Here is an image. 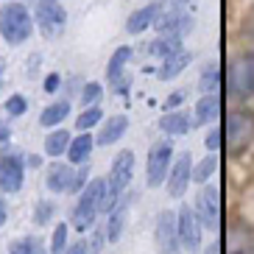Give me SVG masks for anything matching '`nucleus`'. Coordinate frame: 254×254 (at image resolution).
<instances>
[{
  "mask_svg": "<svg viewBox=\"0 0 254 254\" xmlns=\"http://www.w3.org/2000/svg\"><path fill=\"white\" fill-rule=\"evenodd\" d=\"M34 34V17L23 0H8L0 6V37L8 45H23Z\"/></svg>",
  "mask_w": 254,
  "mask_h": 254,
  "instance_id": "f257e3e1",
  "label": "nucleus"
},
{
  "mask_svg": "<svg viewBox=\"0 0 254 254\" xmlns=\"http://www.w3.org/2000/svg\"><path fill=\"white\" fill-rule=\"evenodd\" d=\"M104 193H106V179L87 182V187L81 190L73 212H70V224L75 226V232H87L95 224L98 212L104 209Z\"/></svg>",
  "mask_w": 254,
  "mask_h": 254,
  "instance_id": "f03ea898",
  "label": "nucleus"
},
{
  "mask_svg": "<svg viewBox=\"0 0 254 254\" xmlns=\"http://www.w3.org/2000/svg\"><path fill=\"white\" fill-rule=\"evenodd\" d=\"M131 176H134V154L128 148H120V154L112 159V171L106 176V193H104V209L101 212H109L126 195Z\"/></svg>",
  "mask_w": 254,
  "mask_h": 254,
  "instance_id": "7ed1b4c3",
  "label": "nucleus"
},
{
  "mask_svg": "<svg viewBox=\"0 0 254 254\" xmlns=\"http://www.w3.org/2000/svg\"><path fill=\"white\" fill-rule=\"evenodd\" d=\"M224 137H226V148L232 157H238L254 142V112L246 106L232 109L229 118L224 123Z\"/></svg>",
  "mask_w": 254,
  "mask_h": 254,
  "instance_id": "20e7f679",
  "label": "nucleus"
},
{
  "mask_svg": "<svg viewBox=\"0 0 254 254\" xmlns=\"http://www.w3.org/2000/svg\"><path fill=\"white\" fill-rule=\"evenodd\" d=\"M226 87L229 95L240 104H246L254 98V51H246L235 56L226 70Z\"/></svg>",
  "mask_w": 254,
  "mask_h": 254,
  "instance_id": "39448f33",
  "label": "nucleus"
},
{
  "mask_svg": "<svg viewBox=\"0 0 254 254\" xmlns=\"http://www.w3.org/2000/svg\"><path fill=\"white\" fill-rule=\"evenodd\" d=\"M34 25L45 39H59L67 28V11L62 0H34Z\"/></svg>",
  "mask_w": 254,
  "mask_h": 254,
  "instance_id": "423d86ee",
  "label": "nucleus"
},
{
  "mask_svg": "<svg viewBox=\"0 0 254 254\" xmlns=\"http://www.w3.org/2000/svg\"><path fill=\"white\" fill-rule=\"evenodd\" d=\"M193 28H195V14L190 8H168L154 23V31H157L159 37H173V39L190 37Z\"/></svg>",
  "mask_w": 254,
  "mask_h": 254,
  "instance_id": "0eeeda50",
  "label": "nucleus"
},
{
  "mask_svg": "<svg viewBox=\"0 0 254 254\" xmlns=\"http://www.w3.org/2000/svg\"><path fill=\"white\" fill-rule=\"evenodd\" d=\"M171 162H173V142L171 140L154 142L148 151V165H145V182H148V187L165 185L168 171H171Z\"/></svg>",
  "mask_w": 254,
  "mask_h": 254,
  "instance_id": "6e6552de",
  "label": "nucleus"
},
{
  "mask_svg": "<svg viewBox=\"0 0 254 254\" xmlns=\"http://www.w3.org/2000/svg\"><path fill=\"white\" fill-rule=\"evenodd\" d=\"M176 229H179V240L187 252H198L201 249L204 224H201V218H198V212H195V207L182 204L176 209Z\"/></svg>",
  "mask_w": 254,
  "mask_h": 254,
  "instance_id": "1a4fd4ad",
  "label": "nucleus"
},
{
  "mask_svg": "<svg viewBox=\"0 0 254 254\" xmlns=\"http://www.w3.org/2000/svg\"><path fill=\"white\" fill-rule=\"evenodd\" d=\"M195 212H198V218H201L204 229H218V224H221V190H218L215 185H204L201 190H198V195H195Z\"/></svg>",
  "mask_w": 254,
  "mask_h": 254,
  "instance_id": "9d476101",
  "label": "nucleus"
},
{
  "mask_svg": "<svg viewBox=\"0 0 254 254\" xmlns=\"http://www.w3.org/2000/svg\"><path fill=\"white\" fill-rule=\"evenodd\" d=\"M154 240L162 254H179L182 240L179 229H176V212L173 209H162L157 215V226H154Z\"/></svg>",
  "mask_w": 254,
  "mask_h": 254,
  "instance_id": "9b49d317",
  "label": "nucleus"
},
{
  "mask_svg": "<svg viewBox=\"0 0 254 254\" xmlns=\"http://www.w3.org/2000/svg\"><path fill=\"white\" fill-rule=\"evenodd\" d=\"M131 56H134L131 45H120V48H115V53L109 56V62H106V81L112 84V90L118 92V95H128L126 64L131 62Z\"/></svg>",
  "mask_w": 254,
  "mask_h": 254,
  "instance_id": "f8f14e48",
  "label": "nucleus"
},
{
  "mask_svg": "<svg viewBox=\"0 0 254 254\" xmlns=\"http://www.w3.org/2000/svg\"><path fill=\"white\" fill-rule=\"evenodd\" d=\"M165 182H168V193L173 198H182L187 193V185L193 182V157H190V151H182L179 157H173Z\"/></svg>",
  "mask_w": 254,
  "mask_h": 254,
  "instance_id": "ddd939ff",
  "label": "nucleus"
},
{
  "mask_svg": "<svg viewBox=\"0 0 254 254\" xmlns=\"http://www.w3.org/2000/svg\"><path fill=\"white\" fill-rule=\"evenodd\" d=\"M25 165L17 154H3L0 157V190L3 193H17L23 187Z\"/></svg>",
  "mask_w": 254,
  "mask_h": 254,
  "instance_id": "4468645a",
  "label": "nucleus"
},
{
  "mask_svg": "<svg viewBox=\"0 0 254 254\" xmlns=\"http://www.w3.org/2000/svg\"><path fill=\"white\" fill-rule=\"evenodd\" d=\"M159 14H162V0H151L145 6L134 8L126 20V34H142V31L154 28Z\"/></svg>",
  "mask_w": 254,
  "mask_h": 254,
  "instance_id": "2eb2a0df",
  "label": "nucleus"
},
{
  "mask_svg": "<svg viewBox=\"0 0 254 254\" xmlns=\"http://www.w3.org/2000/svg\"><path fill=\"white\" fill-rule=\"evenodd\" d=\"M159 128H162L165 134H171V137L190 134V131L195 128V118H193V112H187V109H171V112L162 115Z\"/></svg>",
  "mask_w": 254,
  "mask_h": 254,
  "instance_id": "dca6fc26",
  "label": "nucleus"
},
{
  "mask_svg": "<svg viewBox=\"0 0 254 254\" xmlns=\"http://www.w3.org/2000/svg\"><path fill=\"white\" fill-rule=\"evenodd\" d=\"M190 62H193V53L190 51H176V53H171L168 59H162L159 62V67H157V78L159 81H173L176 75H182L187 67H190Z\"/></svg>",
  "mask_w": 254,
  "mask_h": 254,
  "instance_id": "f3484780",
  "label": "nucleus"
},
{
  "mask_svg": "<svg viewBox=\"0 0 254 254\" xmlns=\"http://www.w3.org/2000/svg\"><path fill=\"white\" fill-rule=\"evenodd\" d=\"M126 131H128V118L126 115H112V118H106L101 123L95 142L98 145H115V142H120V137Z\"/></svg>",
  "mask_w": 254,
  "mask_h": 254,
  "instance_id": "a211bd4d",
  "label": "nucleus"
},
{
  "mask_svg": "<svg viewBox=\"0 0 254 254\" xmlns=\"http://www.w3.org/2000/svg\"><path fill=\"white\" fill-rule=\"evenodd\" d=\"M73 176H75L73 165L53 162V165H51V171H48L45 185H48V190H51V193H67L70 185H73Z\"/></svg>",
  "mask_w": 254,
  "mask_h": 254,
  "instance_id": "6ab92c4d",
  "label": "nucleus"
},
{
  "mask_svg": "<svg viewBox=\"0 0 254 254\" xmlns=\"http://www.w3.org/2000/svg\"><path fill=\"white\" fill-rule=\"evenodd\" d=\"M218 115H221V98H218V92H209V95L198 98V104L193 109L195 126H209L212 120H218Z\"/></svg>",
  "mask_w": 254,
  "mask_h": 254,
  "instance_id": "aec40b11",
  "label": "nucleus"
},
{
  "mask_svg": "<svg viewBox=\"0 0 254 254\" xmlns=\"http://www.w3.org/2000/svg\"><path fill=\"white\" fill-rule=\"evenodd\" d=\"M128 218V198L123 195L112 209H109V224H106V240L109 243H118L120 235H123V226H126Z\"/></svg>",
  "mask_w": 254,
  "mask_h": 254,
  "instance_id": "412c9836",
  "label": "nucleus"
},
{
  "mask_svg": "<svg viewBox=\"0 0 254 254\" xmlns=\"http://www.w3.org/2000/svg\"><path fill=\"white\" fill-rule=\"evenodd\" d=\"M92 148H95V137L87 134V131H81V134L75 137V140H70V148H67V159L73 165H81L90 159Z\"/></svg>",
  "mask_w": 254,
  "mask_h": 254,
  "instance_id": "4be33fe9",
  "label": "nucleus"
},
{
  "mask_svg": "<svg viewBox=\"0 0 254 254\" xmlns=\"http://www.w3.org/2000/svg\"><path fill=\"white\" fill-rule=\"evenodd\" d=\"M70 115V104L67 101H53V104H48L45 109H42V115H39V123L45 128H53L59 126L62 120H67Z\"/></svg>",
  "mask_w": 254,
  "mask_h": 254,
  "instance_id": "5701e85b",
  "label": "nucleus"
},
{
  "mask_svg": "<svg viewBox=\"0 0 254 254\" xmlns=\"http://www.w3.org/2000/svg\"><path fill=\"white\" fill-rule=\"evenodd\" d=\"M70 131H64V128H53L51 134L45 137V154L48 157H62V154H67V148H70Z\"/></svg>",
  "mask_w": 254,
  "mask_h": 254,
  "instance_id": "b1692460",
  "label": "nucleus"
},
{
  "mask_svg": "<svg viewBox=\"0 0 254 254\" xmlns=\"http://www.w3.org/2000/svg\"><path fill=\"white\" fill-rule=\"evenodd\" d=\"M182 51V39H173V37H157L148 42V56H154V59H168L171 53Z\"/></svg>",
  "mask_w": 254,
  "mask_h": 254,
  "instance_id": "393cba45",
  "label": "nucleus"
},
{
  "mask_svg": "<svg viewBox=\"0 0 254 254\" xmlns=\"http://www.w3.org/2000/svg\"><path fill=\"white\" fill-rule=\"evenodd\" d=\"M218 171V157L215 151H207V157L201 159V162L193 168V182H198V185H207L209 179H212V173Z\"/></svg>",
  "mask_w": 254,
  "mask_h": 254,
  "instance_id": "a878e982",
  "label": "nucleus"
},
{
  "mask_svg": "<svg viewBox=\"0 0 254 254\" xmlns=\"http://www.w3.org/2000/svg\"><path fill=\"white\" fill-rule=\"evenodd\" d=\"M218 87H221V67L207 64L201 70V78H198V90H201V95H209V92H218Z\"/></svg>",
  "mask_w": 254,
  "mask_h": 254,
  "instance_id": "bb28decb",
  "label": "nucleus"
},
{
  "mask_svg": "<svg viewBox=\"0 0 254 254\" xmlns=\"http://www.w3.org/2000/svg\"><path fill=\"white\" fill-rule=\"evenodd\" d=\"M8 254H48L45 252V243L37 238V235H31V238H20L11 243Z\"/></svg>",
  "mask_w": 254,
  "mask_h": 254,
  "instance_id": "cd10ccee",
  "label": "nucleus"
},
{
  "mask_svg": "<svg viewBox=\"0 0 254 254\" xmlns=\"http://www.w3.org/2000/svg\"><path fill=\"white\" fill-rule=\"evenodd\" d=\"M98 120H104V109H101V104L95 106H87L78 118H75V128H81V131H90V128L98 126Z\"/></svg>",
  "mask_w": 254,
  "mask_h": 254,
  "instance_id": "c85d7f7f",
  "label": "nucleus"
},
{
  "mask_svg": "<svg viewBox=\"0 0 254 254\" xmlns=\"http://www.w3.org/2000/svg\"><path fill=\"white\" fill-rule=\"evenodd\" d=\"M101 98H104V87L98 81H87L81 87V98H78V101H81L84 106H95V104H101Z\"/></svg>",
  "mask_w": 254,
  "mask_h": 254,
  "instance_id": "c756f323",
  "label": "nucleus"
},
{
  "mask_svg": "<svg viewBox=\"0 0 254 254\" xmlns=\"http://www.w3.org/2000/svg\"><path fill=\"white\" fill-rule=\"evenodd\" d=\"M240 39L249 45V51H254V6L240 20Z\"/></svg>",
  "mask_w": 254,
  "mask_h": 254,
  "instance_id": "7c9ffc66",
  "label": "nucleus"
},
{
  "mask_svg": "<svg viewBox=\"0 0 254 254\" xmlns=\"http://www.w3.org/2000/svg\"><path fill=\"white\" fill-rule=\"evenodd\" d=\"M67 232H70L67 224H56L53 238H51V254H62L64 249H67Z\"/></svg>",
  "mask_w": 254,
  "mask_h": 254,
  "instance_id": "2f4dec72",
  "label": "nucleus"
},
{
  "mask_svg": "<svg viewBox=\"0 0 254 254\" xmlns=\"http://www.w3.org/2000/svg\"><path fill=\"white\" fill-rule=\"evenodd\" d=\"M53 212H56V204H53V201H39L37 204V212H34V224H37V226L51 224Z\"/></svg>",
  "mask_w": 254,
  "mask_h": 254,
  "instance_id": "473e14b6",
  "label": "nucleus"
},
{
  "mask_svg": "<svg viewBox=\"0 0 254 254\" xmlns=\"http://www.w3.org/2000/svg\"><path fill=\"white\" fill-rule=\"evenodd\" d=\"M25 109H28V101H25L20 92L6 101V115H8V118H20V115H25Z\"/></svg>",
  "mask_w": 254,
  "mask_h": 254,
  "instance_id": "72a5a7b5",
  "label": "nucleus"
},
{
  "mask_svg": "<svg viewBox=\"0 0 254 254\" xmlns=\"http://www.w3.org/2000/svg\"><path fill=\"white\" fill-rule=\"evenodd\" d=\"M221 140H224V128H221V126H212V128L207 131V137H204V145H207V151H218L221 145H224Z\"/></svg>",
  "mask_w": 254,
  "mask_h": 254,
  "instance_id": "f704fd0d",
  "label": "nucleus"
},
{
  "mask_svg": "<svg viewBox=\"0 0 254 254\" xmlns=\"http://www.w3.org/2000/svg\"><path fill=\"white\" fill-rule=\"evenodd\" d=\"M185 98H187V90H173L171 95L165 98L162 109H165V112H171V109H179V106L185 104Z\"/></svg>",
  "mask_w": 254,
  "mask_h": 254,
  "instance_id": "c9c22d12",
  "label": "nucleus"
},
{
  "mask_svg": "<svg viewBox=\"0 0 254 254\" xmlns=\"http://www.w3.org/2000/svg\"><path fill=\"white\" fill-rule=\"evenodd\" d=\"M87 173H90V168H87V165H81V168H78V173L73 176V185H70L67 193H81L84 187H87Z\"/></svg>",
  "mask_w": 254,
  "mask_h": 254,
  "instance_id": "e433bc0d",
  "label": "nucleus"
},
{
  "mask_svg": "<svg viewBox=\"0 0 254 254\" xmlns=\"http://www.w3.org/2000/svg\"><path fill=\"white\" fill-rule=\"evenodd\" d=\"M106 229H98L95 235H92V243H90V254H101V249H104V243H106V235H104Z\"/></svg>",
  "mask_w": 254,
  "mask_h": 254,
  "instance_id": "4c0bfd02",
  "label": "nucleus"
},
{
  "mask_svg": "<svg viewBox=\"0 0 254 254\" xmlns=\"http://www.w3.org/2000/svg\"><path fill=\"white\" fill-rule=\"evenodd\" d=\"M195 0H162V11L168 8H193Z\"/></svg>",
  "mask_w": 254,
  "mask_h": 254,
  "instance_id": "58836bf2",
  "label": "nucleus"
},
{
  "mask_svg": "<svg viewBox=\"0 0 254 254\" xmlns=\"http://www.w3.org/2000/svg\"><path fill=\"white\" fill-rule=\"evenodd\" d=\"M62 254H90V243H84V240H75V243H70L67 249Z\"/></svg>",
  "mask_w": 254,
  "mask_h": 254,
  "instance_id": "ea45409f",
  "label": "nucleus"
},
{
  "mask_svg": "<svg viewBox=\"0 0 254 254\" xmlns=\"http://www.w3.org/2000/svg\"><path fill=\"white\" fill-rule=\"evenodd\" d=\"M59 87H62V75L59 73H51L45 78V92H56Z\"/></svg>",
  "mask_w": 254,
  "mask_h": 254,
  "instance_id": "a19ab883",
  "label": "nucleus"
},
{
  "mask_svg": "<svg viewBox=\"0 0 254 254\" xmlns=\"http://www.w3.org/2000/svg\"><path fill=\"white\" fill-rule=\"evenodd\" d=\"M8 140H11V128H8V120L0 112V142H8Z\"/></svg>",
  "mask_w": 254,
  "mask_h": 254,
  "instance_id": "79ce46f5",
  "label": "nucleus"
},
{
  "mask_svg": "<svg viewBox=\"0 0 254 254\" xmlns=\"http://www.w3.org/2000/svg\"><path fill=\"white\" fill-rule=\"evenodd\" d=\"M6 221H8V207H6V198L0 195V226L6 224Z\"/></svg>",
  "mask_w": 254,
  "mask_h": 254,
  "instance_id": "37998d69",
  "label": "nucleus"
},
{
  "mask_svg": "<svg viewBox=\"0 0 254 254\" xmlns=\"http://www.w3.org/2000/svg\"><path fill=\"white\" fill-rule=\"evenodd\" d=\"M235 254H254V246H243V249H238Z\"/></svg>",
  "mask_w": 254,
  "mask_h": 254,
  "instance_id": "c03bdc74",
  "label": "nucleus"
},
{
  "mask_svg": "<svg viewBox=\"0 0 254 254\" xmlns=\"http://www.w3.org/2000/svg\"><path fill=\"white\" fill-rule=\"evenodd\" d=\"M3 73H6V62L0 59V87H3Z\"/></svg>",
  "mask_w": 254,
  "mask_h": 254,
  "instance_id": "a18cd8bd",
  "label": "nucleus"
}]
</instances>
